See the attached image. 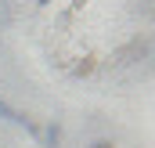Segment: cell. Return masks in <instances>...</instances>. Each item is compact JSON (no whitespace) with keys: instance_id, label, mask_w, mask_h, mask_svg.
Instances as JSON below:
<instances>
[{"instance_id":"obj_1","label":"cell","mask_w":155,"mask_h":148,"mask_svg":"<svg viewBox=\"0 0 155 148\" xmlns=\"http://www.w3.org/2000/svg\"><path fill=\"white\" fill-rule=\"evenodd\" d=\"M40 137L47 148H58L61 145V123H47V130H40Z\"/></svg>"},{"instance_id":"obj_2","label":"cell","mask_w":155,"mask_h":148,"mask_svg":"<svg viewBox=\"0 0 155 148\" xmlns=\"http://www.w3.org/2000/svg\"><path fill=\"white\" fill-rule=\"evenodd\" d=\"M94 72V58H83L79 65H72V76H90Z\"/></svg>"},{"instance_id":"obj_3","label":"cell","mask_w":155,"mask_h":148,"mask_svg":"<svg viewBox=\"0 0 155 148\" xmlns=\"http://www.w3.org/2000/svg\"><path fill=\"white\" fill-rule=\"evenodd\" d=\"M90 148H112V141H94Z\"/></svg>"},{"instance_id":"obj_4","label":"cell","mask_w":155,"mask_h":148,"mask_svg":"<svg viewBox=\"0 0 155 148\" xmlns=\"http://www.w3.org/2000/svg\"><path fill=\"white\" fill-rule=\"evenodd\" d=\"M36 4H43V7H47V4H51V0H36Z\"/></svg>"}]
</instances>
